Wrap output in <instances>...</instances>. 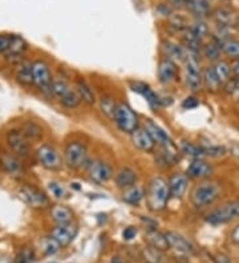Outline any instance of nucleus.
I'll list each match as a JSON object with an SVG mask.
<instances>
[{
    "mask_svg": "<svg viewBox=\"0 0 239 263\" xmlns=\"http://www.w3.org/2000/svg\"><path fill=\"white\" fill-rule=\"evenodd\" d=\"M188 2L189 0H169V6L173 7V8H186L188 6Z\"/></svg>",
    "mask_w": 239,
    "mask_h": 263,
    "instance_id": "obj_49",
    "label": "nucleus"
},
{
    "mask_svg": "<svg viewBox=\"0 0 239 263\" xmlns=\"http://www.w3.org/2000/svg\"><path fill=\"white\" fill-rule=\"evenodd\" d=\"M131 87L134 92L140 93L143 99L146 100L150 106H153V108H159V106H162V99H161V97H159L158 95H157L156 92L149 87V85H148V84L136 81V83L131 84Z\"/></svg>",
    "mask_w": 239,
    "mask_h": 263,
    "instance_id": "obj_19",
    "label": "nucleus"
},
{
    "mask_svg": "<svg viewBox=\"0 0 239 263\" xmlns=\"http://www.w3.org/2000/svg\"><path fill=\"white\" fill-rule=\"evenodd\" d=\"M61 249L60 245L58 243V242L54 241L53 238L52 237H48V238H44L42 241V251L44 255H54L56 253H59V250Z\"/></svg>",
    "mask_w": 239,
    "mask_h": 263,
    "instance_id": "obj_41",
    "label": "nucleus"
},
{
    "mask_svg": "<svg viewBox=\"0 0 239 263\" xmlns=\"http://www.w3.org/2000/svg\"><path fill=\"white\" fill-rule=\"evenodd\" d=\"M202 81H204V87L209 92H211V93H217L218 90L223 87V84L220 83L214 65H207V67L204 68V71H202Z\"/></svg>",
    "mask_w": 239,
    "mask_h": 263,
    "instance_id": "obj_22",
    "label": "nucleus"
},
{
    "mask_svg": "<svg viewBox=\"0 0 239 263\" xmlns=\"http://www.w3.org/2000/svg\"><path fill=\"white\" fill-rule=\"evenodd\" d=\"M170 197L172 196H170L169 182L162 177H153L148 185L146 192H145L146 205L150 212H163L169 203Z\"/></svg>",
    "mask_w": 239,
    "mask_h": 263,
    "instance_id": "obj_1",
    "label": "nucleus"
},
{
    "mask_svg": "<svg viewBox=\"0 0 239 263\" xmlns=\"http://www.w3.org/2000/svg\"><path fill=\"white\" fill-rule=\"evenodd\" d=\"M36 157L43 167L47 170H60L63 160L59 151L49 144L40 145L36 151Z\"/></svg>",
    "mask_w": 239,
    "mask_h": 263,
    "instance_id": "obj_8",
    "label": "nucleus"
},
{
    "mask_svg": "<svg viewBox=\"0 0 239 263\" xmlns=\"http://www.w3.org/2000/svg\"><path fill=\"white\" fill-rule=\"evenodd\" d=\"M89 161L88 146L85 142L77 140L68 142L64 149V162L69 169L79 170L81 167H86Z\"/></svg>",
    "mask_w": 239,
    "mask_h": 263,
    "instance_id": "obj_4",
    "label": "nucleus"
},
{
    "mask_svg": "<svg viewBox=\"0 0 239 263\" xmlns=\"http://www.w3.org/2000/svg\"><path fill=\"white\" fill-rule=\"evenodd\" d=\"M222 187L218 182L210 180H204L195 185L191 190L190 201L197 209H204L211 206L219 198Z\"/></svg>",
    "mask_w": 239,
    "mask_h": 263,
    "instance_id": "obj_2",
    "label": "nucleus"
},
{
    "mask_svg": "<svg viewBox=\"0 0 239 263\" xmlns=\"http://www.w3.org/2000/svg\"><path fill=\"white\" fill-rule=\"evenodd\" d=\"M213 173V166L204 158H194L191 161V164L188 166L186 174L191 180H207Z\"/></svg>",
    "mask_w": 239,
    "mask_h": 263,
    "instance_id": "obj_14",
    "label": "nucleus"
},
{
    "mask_svg": "<svg viewBox=\"0 0 239 263\" xmlns=\"http://www.w3.org/2000/svg\"><path fill=\"white\" fill-rule=\"evenodd\" d=\"M162 49L165 52L166 58L172 59L173 61H185L186 55H188V51H186L185 47L177 44L174 42H170V40H165L162 43Z\"/></svg>",
    "mask_w": 239,
    "mask_h": 263,
    "instance_id": "obj_23",
    "label": "nucleus"
},
{
    "mask_svg": "<svg viewBox=\"0 0 239 263\" xmlns=\"http://www.w3.org/2000/svg\"><path fill=\"white\" fill-rule=\"evenodd\" d=\"M214 68H215V72H217L220 83H222L223 85L231 80V73H233V72H231V65H230L227 61L218 60L217 63L214 64Z\"/></svg>",
    "mask_w": 239,
    "mask_h": 263,
    "instance_id": "obj_35",
    "label": "nucleus"
},
{
    "mask_svg": "<svg viewBox=\"0 0 239 263\" xmlns=\"http://www.w3.org/2000/svg\"><path fill=\"white\" fill-rule=\"evenodd\" d=\"M137 234V229L133 228V226H127L125 228V230L122 231V238H124L125 241H132L134 237Z\"/></svg>",
    "mask_w": 239,
    "mask_h": 263,
    "instance_id": "obj_48",
    "label": "nucleus"
},
{
    "mask_svg": "<svg viewBox=\"0 0 239 263\" xmlns=\"http://www.w3.org/2000/svg\"><path fill=\"white\" fill-rule=\"evenodd\" d=\"M169 23L172 28H174L175 31H181V32L190 28V24L188 23L186 17L181 13H172L169 16Z\"/></svg>",
    "mask_w": 239,
    "mask_h": 263,
    "instance_id": "obj_40",
    "label": "nucleus"
},
{
    "mask_svg": "<svg viewBox=\"0 0 239 263\" xmlns=\"http://www.w3.org/2000/svg\"><path fill=\"white\" fill-rule=\"evenodd\" d=\"M161 253L162 251L157 250V249H154L152 246H148L145 249V251H143V255H145V259L149 260L150 263H159L161 262V257H162Z\"/></svg>",
    "mask_w": 239,
    "mask_h": 263,
    "instance_id": "obj_45",
    "label": "nucleus"
},
{
    "mask_svg": "<svg viewBox=\"0 0 239 263\" xmlns=\"http://www.w3.org/2000/svg\"><path fill=\"white\" fill-rule=\"evenodd\" d=\"M186 8L197 19H204L205 16H207L211 12L210 2L209 0H189Z\"/></svg>",
    "mask_w": 239,
    "mask_h": 263,
    "instance_id": "obj_28",
    "label": "nucleus"
},
{
    "mask_svg": "<svg viewBox=\"0 0 239 263\" xmlns=\"http://www.w3.org/2000/svg\"><path fill=\"white\" fill-rule=\"evenodd\" d=\"M183 64H185L186 87L193 90V92L201 90V88L204 87V81H202V71L201 67H199V60H198L197 53L188 51Z\"/></svg>",
    "mask_w": 239,
    "mask_h": 263,
    "instance_id": "obj_6",
    "label": "nucleus"
},
{
    "mask_svg": "<svg viewBox=\"0 0 239 263\" xmlns=\"http://www.w3.org/2000/svg\"><path fill=\"white\" fill-rule=\"evenodd\" d=\"M100 108H101V112L104 115L113 119V115H115V110L117 108V104L115 103V100L112 99L111 96H104L101 97V101H100Z\"/></svg>",
    "mask_w": 239,
    "mask_h": 263,
    "instance_id": "obj_43",
    "label": "nucleus"
},
{
    "mask_svg": "<svg viewBox=\"0 0 239 263\" xmlns=\"http://www.w3.org/2000/svg\"><path fill=\"white\" fill-rule=\"evenodd\" d=\"M131 137L132 142H133V145L138 151L145 152V153H152L154 148H156V142H154L153 138L150 137V135L145 128H141L140 126L133 135H131Z\"/></svg>",
    "mask_w": 239,
    "mask_h": 263,
    "instance_id": "obj_17",
    "label": "nucleus"
},
{
    "mask_svg": "<svg viewBox=\"0 0 239 263\" xmlns=\"http://www.w3.org/2000/svg\"><path fill=\"white\" fill-rule=\"evenodd\" d=\"M111 263H124L121 259H118V258H113V259L111 260Z\"/></svg>",
    "mask_w": 239,
    "mask_h": 263,
    "instance_id": "obj_54",
    "label": "nucleus"
},
{
    "mask_svg": "<svg viewBox=\"0 0 239 263\" xmlns=\"http://www.w3.org/2000/svg\"><path fill=\"white\" fill-rule=\"evenodd\" d=\"M60 103L67 109H76L77 106L81 104V99H80L79 93H77L76 90L70 89L63 99H60Z\"/></svg>",
    "mask_w": 239,
    "mask_h": 263,
    "instance_id": "obj_39",
    "label": "nucleus"
},
{
    "mask_svg": "<svg viewBox=\"0 0 239 263\" xmlns=\"http://www.w3.org/2000/svg\"><path fill=\"white\" fill-rule=\"evenodd\" d=\"M77 233H79V228H77L76 223L72 221L69 222V223L58 225L54 229H52L49 237L53 238L54 241L58 242L61 247H67L73 242Z\"/></svg>",
    "mask_w": 239,
    "mask_h": 263,
    "instance_id": "obj_10",
    "label": "nucleus"
},
{
    "mask_svg": "<svg viewBox=\"0 0 239 263\" xmlns=\"http://www.w3.org/2000/svg\"><path fill=\"white\" fill-rule=\"evenodd\" d=\"M239 218V199H229L206 214V222L211 226L226 225Z\"/></svg>",
    "mask_w": 239,
    "mask_h": 263,
    "instance_id": "obj_3",
    "label": "nucleus"
},
{
    "mask_svg": "<svg viewBox=\"0 0 239 263\" xmlns=\"http://www.w3.org/2000/svg\"><path fill=\"white\" fill-rule=\"evenodd\" d=\"M35 250L31 246H24L16 255V263H33L35 262Z\"/></svg>",
    "mask_w": 239,
    "mask_h": 263,
    "instance_id": "obj_42",
    "label": "nucleus"
},
{
    "mask_svg": "<svg viewBox=\"0 0 239 263\" xmlns=\"http://www.w3.org/2000/svg\"><path fill=\"white\" fill-rule=\"evenodd\" d=\"M220 53H222L220 45L215 40H213V39H211L210 42H207L206 44H204V47H202V55L209 61L217 63L218 60H220Z\"/></svg>",
    "mask_w": 239,
    "mask_h": 263,
    "instance_id": "obj_31",
    "label": "nucleus"
},
{
    "mask_svg": "<svg viewBox=\"0 0 239 263\" xmlns=\"http://www.w3.org/2000/svg\"><path fill=\"white\" fill-rule=\"evenodd\" d=\"M70 90L69 84L68 81H65L64 79H58V80H53L52 81V85H51V95L56 99H63L65 95L68 93Z\"/></svg>",
    "mask_w": 239,
    "mask_h": 263,
    "instance_id": "obj_37",
    "label": "nucleus"
},
{
    "mask_svg": "<svg viewBox=\"0 0 239 263\" xmlns=\"http://www.w3.org/2000/svg\"><path fill=\"white\" fill-rule=\"evenodd\" d=\"M182 43H183V47L189 52H193V53H197V55H199V52H202V47H204L202 39L195 36L194 33L191 32L190 28L182 32Z\"/></svg>",
    "mask_w": 239,
    "mask_h": 263,
    "instance_id": "obj_30",
    "label": "nucleus"
},
{
    "mask_svg": "<svg viewBox=\"0 0 239 263\" xmlns=\"http://www.w3.org/2000/svg\"><path fill=\"white\" fill-rule=\"evenodd\" d=\"M138 181L137 172L132 167H121L115 176V183L118 189H127L136 185Z\"/></svg>",
    "mask_w": 239,
    "mask_h": 263,
    "instance_id": "obj_21",
    "label": "nucleus"
},
{
    "mask_svg": "<svg viewBox=\"0 0 239 263\" xmlns=\"http://www.w3.org/2000/svg\"><path fill=\"white\" fill-rule=\"evenodd\" d=\"M190 31L194 33L195 36H198L199 39L204 40L206 36L210 35V28L206 24L204 19H195L194 22L190 24Z\"/></svg>",
    "mask_w": 239,
    "mask_h": 263,
    "instance_id": "obj_38",
    "label": "nucleus"
},
{
    "mask_svg": "<svg viewBox=\"0 0 239 263\" xmlns=\"http://www.w3.org/2000/svg\"><path fill=\"white\" fill-rule=\"evenodd\" d=\"M235 92H236V95H238V97H239V77L236 79V83H235Z\"/></svg>",
    "mask_w": 239,
    "mask_h": 263,
    "instance_id": "obj_53",
    "label": "nucleus"
},
{
    "mask_svg": "<svg viewBox=\"0 0 239 263\" xmlns=\"http://www.w3.org/2000/svg\"><path fill=\"white\" fill-rule=\"evenodd\" d=\"M189 178L188 174L185 173H173L169 178V190L170 196L175 199H181L185 196L186 190L189 186Z\"/></svg>",
    "mask_w": 239,
    "mask_h": 263,
    "instance_id": "obj_15",
    "label": "nucleus"
},
{
    "mask_svg": "<svg viewBox=\"0 0 239 263\" xmlns=\"http://www.w3.org/2000/svg\"><path fill=\"white\" fill-rule=\"evenodd\" d=\"M13 35H0V53H4L10 49Z\"/></svg>",
    "mask_w": 239,
    "mask_h": 263,
    "instance_id": "obj_46",
    "label": "nucleus"
},
{
    "mask_svg": "<svg viewBox=\"0 0 239 263\" xmlns=\"http://www.w3.org/2000/svg\"><path fill=\"white\" fill-rule=\"evenodd\" d=\"M230 239H231V242H234V243L239 246V225H236L231 230V233H230Z\"/></svg>",
    "mask_w": 239,
    "mask_h": 263,
    "instance_id": "obj_50",
    "label": "nucleus"
},
{
    "mask_svg": "<svg viewBox=\"0 0 239 263\" xmlns=\"http://www.w3.org/2000/svg\"><path fill=\"white\" fill-rule=\"evenodd\" d=\"M85 169L90 181H93L97 185L106 183L113 177V169H112L111 164L102 160V158L90 160L88 162V165H86Z\"/></svg>",
    "mask_w": 239,
    "mask_h": 263,
    "instance_id": "obj_7",
    "label": "nucleus"
},
{
    "mask_svg": "<svg viewBox=\"0 0 239 263\" xmlns=\"http://www.w3.org/2000/svg\"><path fill=\"white\" fill-rule=\"evenodd\" d=\"M213 17L215 20L218 26H223L226 28H233V27L238 26L239 19L238 15H235L233 10H230L227 7H219L217 10L214 11Z\"/></svg>",
    "mask_w": 239,
    "mask_h": 263,
    "instance_id": "obj_20",
    "label": "nucleus"
},
{
    "mask_svg": "<svg viewBox=\"0 0 239 263\" xmlns=\"http://www.w3.org/2000/svg\"><path fill=\"white\" fill-rule=\"evenodd\" d=\"M199 105V100L197 99L195 96H189L183 100V103H182V108L183 109H194L197 106Z\"/></svg>",
    "mask_w": 239,
    "mask_h": 263,
    "instance_id": "obj_47",
    "label": "nucleus"
},
{
    "mask_svg": "<svg viewBox=\"0 0 239 263\" xmlns=\"http://www.w3.org/2000/svg\"><path fill=\"white\" fill-rule=\"evenodd\" d=\"M32 77H33V84L39 89L51 93L53 79H52L49 65L44 60H36L32 63Z\"/></svg>",
    "mask_w": 239,
    "mask_h": 263,
    "instance_id": "obj_9",
    "label": "nucleus"
},
{
    "mask_svg": "<svg viewBox=\"0 0 239 263\" xmlns=\"http://www.w3.org/2000/svg\"><path fill=\"white\" fill-rule=\"evenodd\" d=\"M75 90L79 93L80 99L84 104H86L88 106H92L96 104V95L93 92V89L90 88V85L86 83L83 79H77L76 85H75Z\"/></svg>",
    "mask_w": 239,
    "mask_h": 263,
    "instance_id": "obj_26",
    "label": "nucleus"
},
{
    "mask_svg": "<svg viewBox=\"0 0 239 263\" xmlns=\"http://www.w3.org/2000/svg\"><path fill=\"white\" fill-rule=\"evenodd\" d=\"M22 132L28 140H40L43 137V129L33 121L24 122Z\"/></svg>",
    "mask_w": 239,
    "mask_h": 263,
    "instance_id": "obj_36",
    "label": "nucleus"
},
{
    "mask_svg": "<svg viewBox=\"0 0 239 263\" xmlns=\"http://www.w3.org/2000/svg\"><path fill=\"white\" fill-rule=\"evenodd\" d=\"M143 198H145V189L138 183L127 187L122 193V199L131 206H138Z\"/></svg>",
    "mask_w": 239,
    "mask_h": 263,
    "instance_id": "obj_27",
    "label": "nucleus"
},
{
    "mask_svg": "<svg viewBox=\"0 0 239 263\" xmlns=\"http://www.w3.org/2000/svg\"><path fill=\"white\" fill-rule=\"evenodd\" d=\"M7 144L19 157H27L29 154L28 138L22 130H10L7 133Z\"/></svg>",
    "mask_w": 239,
    "mask_h": 263,
    "instance_id": "obj_13",
    "label": "nucleus"
},
{
    "mask_svg": "<svg viewBox=\"0 0 239 263\" xmlns=\"http://www.w3.org/2000/svg\"><path fill=\"white\" fill-rule=\"evenodd\" d=\"M145 237H146V241L149 246L154 247V249H157L159 251L169 250V243L166 241L165 233L162 234L157 229L150 228L146 230V235Z\"/></svg>",
    "mask_w": 239,
    "mask_h": 263,
    "instance_id": "obj_25",
    "label": "nucleus"
},
{
    "mask_svg": "<svg viewBox=\"0 0 239 263\" xmlns=\"http://www.w3.org/2000/svg\"><path fill=\"white\" fill-rule=\"evenodd\" d=\"M143 128L146 129L150 137L153 138L154 142L157 145H159V146H170V145H174L172 140H170L169 135L161 126L157 125L156 122L152 121V120H146L145 124H143Z\"/></svg>",
    "mask_w": 239,
    "mask_h": 263,
    "instance_id": "obj_18",
    "label": "nucleus"
},
{
    "mask_svg": "<svg viewBox=\"0 0 239 263\" xmlns=\"http://www.w3.org/2000/svg\"><path fill=\"white\" fill-rule=\"evenodd\" d=\"M19 198L22 199L23 202L26 205L31 206V208H45L48 205V198L44 193L38 190L36 187L32 186H23L19 190Z\"/></svg>",
    "mask_w": 239,
    "mask_h": 263,
    "instance_id": "obj_12",
    "label": "nucleus"
},
{
    "mask_svg": "<svg viewBox=\"0 0 239 263\" xmlns=\"http://www.w3.org/2000/svg\"><path fill=\"white\" fill-rule=\"evenodd\" d=\"M157 76H158L159 83L163 85H169V84L177 81L178 67L175 64V61L169 58L161 59L158 63V68H157Z\"/></svg>",
    "mask_w": 239,
    "mask_h": 263,
    "instance_id": "obj_11",
    "label": "nucleus"
},
{
    "mask_svg": "<svg viewBox=\"0 0 239 263\" xmlns=\"http://www.w3.org/2000/svg\"><path fill=\"white\" fill-rule=\"evenodd\" d=\"M179 149L183 154L186 156H190L193 158H204L207 157L206 151H205V146H199L197 144H193L190 141H182L179 144Z\"/></svg>",
    "mask_w": 239,
    "mask_h": 263,
    "instance_id": "obj_32",
    "label": "nucleus"
},
{
    "mask_svg": "<svg viewBox=\"0 0 239 263\" xmlns=\"http://www.w3.org/2000/svg\"><path fill=\"white\" fill-rule=\"evenodd\" d=\"M166 241L169 243V249H173L179 254H193L194 253V247L191 246L190 242L181 234L175 233V231H166L165 233Z\"/></svg>",
    "mask_w": 239,
    "mask_h": 263,
    "instance_id": "obj_16",
    "label": "nucleus"
},
{
    "mask_svg": "<svg viewBox=\"0 0 239 263\" xmlns=\"http://www.w3.org/2000/svg\"><path fill=\"white\" fill-rule=\"evenodd\" d=\"M220 49H222V53L227 56V58L233 59H239V40L234 37L226 39L225 42L220 43Z\"/></svg>",
    "mask_w": 239,
    "mask_h": 263,
    "instance_id": "obj_33",
    "label": "nucleus"
},
{
    "mask_svg": "<svg viewBox=\"0 0 239 263\" xmlns=\"http://www.w3.org/2000/svg\"><path fill=\"white\" fill-rule=\"evenodd\" d=\"M48 192L51 193V196L58 199H61L67 196V190L63 186V183L56 182V181H52V182L48 183Z\"/></svg>",
    "mask_w": 239,
    "mask_h": 263,
    "instance_id": "obj_44",
    "label": "nucleus"
},
{
    "mask_svg": "<svg viewBox=\"0 0 239 263\" xmlns=\"http://www.w3.org/2000/svg\"><path fill=\"white\" fill-rule=\"evenodd\" d=\"M215 263H231V262H230V259L226 257V255L220 254V255H218V257L215 258Z\"/></svg>",
    "mask_w": 239,
    "mask_h": 263,
    "instance_id": "obj_52",
    "label": "nucleus"
},
{
    "mask_svg": "<svg viewBox=\"0 0 239 263\" xmlns=\"http://www.w3.org/2000/svg\"><path fill=\"white\" fill-rule=\"evenodd\" d=\"M52 221H54L58 225H64L73 221V212L68 206L54 205L51 209Z\"/></svg>",
    "mask_w": 239,
    "mask_h": 263,
    "instance_id": "obj_29",
    "label": "nucleus"
},
{
    "mask_svg": "<svg viewBox=\"0 0 239 263\" xmlns=\"http://www.w3.org/2000/svg\"><path fill=\"white\" fill-rule=\"evenodd\" d=\"M231 72L235 74L236 77H239V59H235L231 64Z\"/></svg>",
    "mask_w": 239,
    "mask_h": 263,
    "instance_id": "obj_51",
    "label": "nucleus"
},
{
    "mask_svg": "<svg viewBox=\"0 0 239 263\" xmlns=\"http://www.w3.org/2000/svg\"><path fill=\"white\" fill-rule=\"evenodd\" d=\"M0 166L3 167L6 173L11 174V176H20L23 173L22 162L11 154L3 153L0 156Z\"/></svg>",
    "mask_w": 239,
    "mask_h": 263,
    "instance_id": "obj_24",
    "label": "nucleus"
},
{
    "mask_svg": "<svg viewBox=\"0 0 239 263\" xmlns=\"http://www.w3.org/2000/svg\"><path fill=\"white\" fill-rule=\"evenodd\" d=\"M113 121H115L116 126L126 135H133L134 132L140 128L138 115L126 103L117 104V108L113 115Z\"/></svg>",
    "mask_w": 239,
    "mask_h": 263,
    "instance_id": "obj_5",
    "label": "nucleus"
},
{
    "mask_svg": "<svg viewBox=\"0 0 239 263\" xmlns=\"http://www.w3.org/2000/svg\"><path fill=\"white\" fill-rule=\"evenodd\" d=\"M16 80L22 85H32L33 84V77H32V64L31 63H24L20 64L19 69L16 72Z\"/></svg>",
    "mask_w": 239,
    "mask_h": 263,
    "instance_id": "obj_34",
    "label": "nucleus"
}]
</instances>
